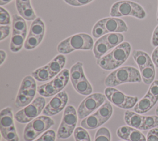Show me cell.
I'll list each match as a JSON object with an SVG mask.
<instances>
[{
    "mask_svg": "<svg viewBox=\"0 0 158 141\" xmlns=\"http://www.w3.org/2000/svg\"><path fill=\"white\" fill-rule=\"evenodd\" d=\"M74 89L80 95L88 96L93 92V87L85 75L76 84L73 85Z\"/></svg>",
    "mask_w": 158,
    "mask_h": 141,
    "instance_id": "obj_27",
    "label": "cell"
},
{
    "mask_svg": "<svg viewBox=\"0 0 158 141\" xmlns=\"http://www.w3.org/2000/svg\"><path fill=\"white\" fill-rule=\"evenodd\" d=\"M15 127L12 109L7 107L1 110L0 113V128L9 129Z\"/></svg>",
    "mask_w": 158,
    "mask_h": 141,
    "instance_id": "obj_18",
    "label": "cell"
},
{
    "mask_svg": "<svg viewBox=\"0 0 158 141\" xmlns=\"http://www.w3.org/2000/svg\"><path fill=\"white\" fill-rule=\"evenodd\" d=\"M37 92L41 96L44 97L52 96L58 93L51 81L38 86L37 87Z\"/></svg>",
    "mask_w": 158,
    "mask_h": 141,
    "instance_id": "obj_31",
    "label": "cell"
},
{
    "mask_svg": "<svg viewBox=\"0 0 158 141\" xmlns=\"http://www.w3.org/2000/svg\"><path fill=\"white\" fill-rule=\"evenodd\" d=\"M105 28L107 33L127 32L128 27L127 24L117 17H106L98 21Z\"/></svg>",
    "mask_w": 158,
    "mask_h": 141,
    "instance_id": "obj_11",
    "label": "cell"
},
{
    "mask_svg": "<svg viewBox=\"0 0 158 141\" xmlns=\"http://www.w3.org/2000/svg\"><path fill=\"white\" fill-rule=\"evenodd\" d=\"M106 96L101 93H94L86 96L80 104L77 109L79 119H83L98 109L105 101Z\"/></svg>",
    "mask_w": 158,
    "mask_h": 141,
    "instance_id": "obj_9",
    "label": "cell"
},
{
    "mask_svg": "<svg viewBox=\"0 0 158 141\" xmlns=\"http://www.w3.org/2000/svg\"><path fill=\"white\" fill-rule=\"evenodd\" d=\"M18 12L21 17H22L25 20H27L33 21L35 19L37 18L31 5L28 6L22 9L21 10L19 11Z\"/></svg>",
    "mask_w": 158,
    "mask_h": 141,
    "instance_id": "obj_36",
    "label": "cell"
},
{
    "mask_svg": "<svg viewBox=\"0 0 158 141\" xmlns=\"http://www.w3.org/2000/svg\"><path fill=\"white\" fill-rule=\"evenodd\" d=\"M151 44L153 47H157L158 46V24L155 27L151 39Z\"/></svg>",
    "mask_w": 158,
    "mask_h": 141,
    "instance_id": "obj_44",
    "label": "cell"
},
{
    "mask_svg": "<svg viewBox=\"0 0 158 141\" xmlns=\"http://www.w3.org/2000/svg\"><path fill=\"white\" fill-rule=\"evenodd\" d=\"M103 37L111 49L121 44L124 40V36L121 33H109L104 35Z\"/></svg>",
    "mask_w": 158,
    "mask_h": 141,
    "instance_id": "obj_30",
    "label": "cell"
},
{
    "mask_svg": "<svg viewBox=\"0 0 158 141\" xmlns=\"http://www.w3.org/2000/svg\"><path fill=\"white\" fill-rule=\"evenodd\" d=\"M111 48L103 36L96 40L94 44L93 51L94 57L98 59L101 58Z\"/></svg>",
    "mask_w": 158,
    "mask_h": 141,
    "instance_id": "obj_20",
    "label": "cell"
},
{
    "mask_svg": "<svg viewBox=\"0 0 158 141\" xmlns=\"http://www.w3.org/2000/svg\"><path fill=\"white\" fill-rule=\"evenodd\" d=\"M45 33V25L40 17L35 19L30 26L29 34L39 37H44Z\"/></svg>",
    "mask_w": 158,
    "mask_h": 141,
    "instance_id": "obj_29",
    "label": "cell"
},
{
    "mask_svg": "<svg viewBox=\"0 0 158 141\" xmlns=\"http://www.w3.org/2000/svg\"><path fill=\"white\" fill-rule=\"evenodd\" d=\"M6 57H7L6 53L4 50L1 49L0 50V65H2L3 64V62L5 61L6 59Z\"/></svg>",
    "mask_w": 158,
    "mask_h": 141,
    "instance_id": "obj_47",
    "label": "cell"
},
{
    "mask_svg": "<svg viewBox=\"0 0 158 141\" xmlns=\"http://www.w3.org/2000/svg\"><path fill=\"white\" fill-rule=\"evenodd\" d=\"M74 139L75 141H80L83 140L90 139V136L86 129L81 127L75 128L74 130Z\"/></svg>",
    "mask_w": 158,
    "mask_h": 141,
    "instance_id": "obj_37",
    "label": "cell"
},
{
    "mask_svg": "<svg viewBox=\"0 0 158 141\" xmlns=\"http://www.w3.org/2000/svg\"><path fill=\"white\" fill-rule=\"evenodd\" d=\"M10 27L9 25H1L0 26V31H1V37L0 41H2L5 38H6L10 33Z\"/></svg>",
    "mask_w": 158,
    "mask_h": 141,
    "instance_id": "obj_43",
    "label": "cell"
},
{
    "mask_svg": "<svg viewBox=\"0 0 158 141\" xmlns=\"http://www.w3.org/2000/svg\"><path fill=\"white\" fill-rule=\"evenodd\" d=\"M96 114L102 121L104 124L112 116L113 113L112 106L110 101H106L96 111Z\"/></svg>",
    "mask_w": 158,
    "mask_h": 141,
    "instance_id": "obj_28",
    "label": "cell"
},
{
    "mask_svg": "<svg viewBox=\"0 0 158 141\" xmlns=\"http://www.w3.org/2000/svg\"><path fill=\"white\" fill-rule=\"evenodd\" d=\"M27 34L12 33L10 42V49L12 52H19L24 46Z\"/></svg>",
    "mask_w": 158,
    "mask_h": 141,
    "instance_id": "obj_23",
    "label": "cell"
},
{
    "mask_svg": "<svg viewBox=\"0 0 158 141\" xmlns=\"http://www.w3.org/2000/svg\"><path fill=\"white\" fill-rule=\"evenodd\" d=\"M145 116H142L134 111H126L124 113V121L125 123L132 127L142 130V127Z\"/></svg>",
    "mask_w": 158,
    "mask_h": 141,
    "instance_id": "obj_14",
    "label": "cell"
},
{
    "mask_svg": "<svg viewBox=\"0 0 158 141\" xmlns=\"http://www.w3.org/2000/svg\"><path fill=\"white\" fill-rule=\"evenodd\" d=\"M69 79L70 71L67 69H64L51 80L57 93H59L65 88L69 82Z\"/></svg>",
    "mask_w": 158,
    "mask_h": 141,
    "instance_id": "obj_16",
    "label": "cell"
},
{
    "mask_svg": "<svg viewBox=\"0 0 158 141\" xmlns=\"http://www.w3.org/2000/svg\"><path fill=\"white\" fill-rule=\"evenodd\" d=\"M66 63V58L62 54L57 55L49 63L47 64L50 71L53 76L56 77L59 72H60Z\"/></svg>",
    "mask_w": 158,
    "mask_h": 141,
    "instance_id": "obj_17",
    "label": "cell"
},
{
    "mask_svg": "<svg viewBox=\"0 0 158 141\" xmlns=\"http://www.w3.org/2000/svg\"><path fill=\"white\" fill-rule=\"evenodd\" d=\"M110 132L106 127H101L96 132L94 141H110Z\"/></svg>",
    "mask_w": 158,
    "mask_h": 141,
    "instance_id": "obj_35",
    "label": "cell"
},
{
    "mask_svg": "<svg viewBox=\"0 0 158 141\" xmlns=\"http://www.w3.org/2000/svg\"><path fill=\"white\" fill-rule=\"evenodd\" d=\"M54 124V121L53 119H52L49 116L45 115L38 116L27 124L28 126L35 130L38 135L49 130Z\"/></svg>",
    "mask_w": 158,
    "mask_h": 141,
    "instance_id": "obj_13",
    "label": "cell"
},
{
    "mask_svg": "<svg viewBox=\"0 0 158 141\" xmlns=\"http://www.w3.org/2000/svg\"><path fill=\"white\" fill-rule=\"evenodd\" d=\"M156 19H157V21L158 22V7H157V18H156Z\"/></svg>",
    "mask_w": 158,
    "mask_h": 141,
    "instance_id": "obj_51",
    "label": "cell"
},
{
    "mask_svg": "<svg viewBox=\"0 0 158 141\" xmlns=\"http://www.w3.org/2000/svg\"><path fill=\"white\" fill-rule=\"evenodd\" d=\"M33 141H43L42 139H41V138L40 137V138H38V139H36V140H33Z\"/></svg>",
    "mask_w": 158,
    "mask_h": 141,
    "instance_id": "obj_50",
    "label": "cell"
},
{
    "mask_svg": "<svg viewBox=\"0 0 158 141\" xmlns=\"http://www.w3.org/2000/svg\"><path fill=\"white\" fill-rule=\"evenodd\" d=\"M147 93H148L156 102L158 101V80H154L152 82Z\"/></svg>",
    "mask_w": 158,
    "mask_h": 141,
    "instance_id": "obj_40",
    "label": "cell"
},
{
    "mask_svg": "<svg viewBox=\"0 0 158 141\" xmlns=\"http://www.w3.org/2000/svg\"><path fill=\"white\" fill-rule=\"evenodd\" d=\"M117 136L126 141H146L144 135L138 129L128 126H121L117 130Z\"/></svg>",
    "mask_w": 158,
    "mask_h": 141,
    "instance_id": "obj_12",
    "label": "cell"
},
{
    "mask_svg": "<svg viewBox=\"0 0 158 141\" xmlns=\"http://www.w3.org/2000/svg\"><path fill=\"white\" fill-rule=\"evenodd\" d=\"M93 46V38L87 33H80L72 35L60 41L57 45V49L59 53L67 54L75 50H90Z\"/></svg>",
    "mask_w": 158,
    "mask_h": 141,
    "instance_id": "obj_3",
    "label": "cell"
},
{
    "mask_svg": "<svg viewBox=\"0 0 158 141\" xmlns=\"http://www.w3.org/2000/svg\"><path fill=\"white\" fill-rule=\"evenodd\" d=\"M10 16L6 9L2 6L0 7V24L1 25H7L10 24Z\"/></svg>",
    "mask_w": 158,
    "mask_h": 141,
    "instance_id": "obj_39",
    "label": "cell"
},
{
    "mask_svg": "<svg viewBox=\"0 0 158 141\" xmlns=\"http://www.w3.org/2000/svg\"><path fill=\"white\" fill-rule=\"evenodd\" d=\"M31 5L30 0H15V6L17 11Z\"/></svg>",
    "mask_w": 158,
    "mask_h": 141,
    "instance_id": "obj_45",
    "label": "cell"
},
{
    "mask_svg": "<svg viewBox=\"0 0 158 141\" xmlns=\"http://www.w3.org/2000/svg\"><path fill=\"white\" fill-rule=\"evenodd\" d=\"M80 141H91V139H87V140H80Z\"/></svg>",
    "mask_w": 158,
    "mask_h": 141,
    "instance_id": "obj_52",
    "label": "cell"
},
{
    "mask_svg": "<svg viewBox=\"0 0 158 141\" xmlns=\"http://www.w3.org/2000/svg\"><path fill=\"white\" fill-rule=\"evenodd\" d=\"M81 126L88 130H92L104 124V122L95 112L94 113L83 118L81 121Z\"/></svg>",
    "mask_w": 158,
    "mask_h": 141,
    "instance_id": "obj_19",
    "label": "cell"
},
{
    "mask_svg": "<svg viewBox=\"0 0 158 141\" xmlns=\"http://www.w3.org/2000/svg\"><path fill=\"white\" fill-rule=\"evenodd\" d=\"M31 76L38 82H46L54 78L47 64L33 71Z\"/></svg>",
    "mask_w": 158,
    "mask_h": 141,
    "instance_id": "obj_25",
    "label": "cell"
},
{
    "mask_svg": "<svg viewBox=\"0 0 158 141\" xmlns=\"http://www.w3.org/2000/svg\"><path fill=\"white\" fill-rule=\"evenodd\" d=\"M158 126V116H145L142 130H150Z\"/></svg>",
    "mask_w": 158,
    "mask_h": 141,
    "instance_id": "obj_34",
    "label": "cell"
},
{
    "mask_svg": "<svg viewBox=\"0 0 158 141\" xmlns=\"http://www.w3.org/2000/svg\"><path fill=\"white\" fill-rule=\"evenodd\" d=\"M142 81L140 72L132 66L118 67L110 72L105 79L107 87H114L126 83H139Z\"/></svg>",
    "mask_w": 158,
    "mask_h": 141,
    "instance_id": "obj_2",
    "label": "cell"
},
{
    "mask_svg": "<svg viewBox=\"0 0 158 141\" xmlns=\"http://www.w3.org/2000/svg\"><path fill=\"white\" fill-rule=\"evenodd\" d=\"M78 120L77 111L72 105L65 108L61 122L57 132V138L65 139L71 136L75 130Z\"/></svg>",
    "mask_w": 158,
    "mask_h": 141,
    "instance_id": "obj_6",
    "label": "cell"
},
{
    "mask_svg": "<svg viewBox=\"0 0 158 141\" xmlns=\"http://www.w3.org/2000/svg\"><path fill=\"white\" fill-rule=\"evenodd\" d=\"M132 56L139 70L152 62L149 55L147 53L141 50H133Z\"/></svg>",
    "mask_w": 158,
    "mask_h": 141,
    "instance_id": "obj_21",
    "label": "cell"
},
{
    "mask_svg": "<svg viewBox=\"0 0 158 141\" xmlns=\"http://www.w3.org/2000/svg\"><path fill=\"white\" fill-rule=\"evenodd\" d=\"M156 103L157 102L148 93H146V95L136 103L133 108L134 111L140 114H144L151 110Z\"/></svg>",
    "mask_w": 158,
    "mask_h": 141,
    "instance_id": "obj_15",
    "label": "cell"
},
{
    "mask_svg": "<svg viewBox=\"0 0 158 141\" xmlns=\"http://www.w3.org/2000/svg\"><path fill=\"white\" fill-rule=\"evenodd\" d=\"M156 114L157 116H158V105L157 106V107H156Z\"/></svg>",
    "mask_w": 158,
    "mask_h": 141,
    "instance_id": "obj_49",
    "label": "cell"
},
{
    "mask_svg": "<svg viewBox=\"0 0 158 141\" xmlns=\"http://www.w3.org/2000/svg\"><path fill=\"white\" fill-rule=\"evenodd\" d=\"M104 95L109 101L122 109L134 108L138 101L137 96L127 95L114 87H107L104 90Z\"/></svg>",
    "mask_w": 158,
    "mask_h": 141,
    "instance_id": "obj_8",
    "label": "cell"
},
{
    "mask_svg": "<svg viewBox=\"0 0 158 141\" xmlns=\"http://www.w3.org/2000/svg\"><path fill=\"white\" fill-rule=\"evenodd\" d=\"M142 81L146 85L151 84L156 77L155 65L151 62L146 67L139 70Z\"/></svg>",
    "mask_w": 158,
    "mask_h": 141,
    "instance_id": "obj_22",
    "label": "cell"
},
{
    "mask_svg": "<svg viewBox=\"0 0 158 141\" xmlns=\"http://www.w3.org/2000/svg\"><path fill=\"white\" fill-rule=\"evenodd\" d=\"M91 33L92 35L96 38H99L107 33L105 28L98 21L93 26Z\"/></svg>",
    "mask_w": 158,
    "mask_h": 141,
    "instance_id": "obj_38",
    "label": "cell"
},
{
    "mask_svg": "<svg viewBox=\"0 0 158 141\" xmlns=\"http://www.w3.org/2000/svg\"><path fill=\"white\" fill-rule=\"evenodd\" d=\"M109 14L112 17L131 16L138 19H144L147 15L145 10L139 4L129 0L119 1L113 4Z\"/></svg>",
    "mask_w": 158,
    "mask_h": 141,
    "instance_id": "obj_4",
    "label": "cell"
},
{
    "mask_svg": "<svg viewBox=\"0 0 158 141\" xmlns=\"http://www.w3.org/2000/svg\"><path fill=\"white\" fill-rule=\"evenodd\" d=\"M46 104L44 98L38 96L28 105L18 111L15 114V119L20 123L25 124L37 118L43 112Z\"/></svg>",
    "mask_w": 158,
    "mask_h": 141,
    "instance_id": "obj_7",
    "label": "cell"
},
{
    "mask_svg": "<svg viewBox=\"0 0 158 141\" xmlns=\"http://www.w3.org/2000/svg\"><path fill=\"white\" fill-rule=\"evenodd\" d=\"M68 102V95L65 91L57 93L45 106L42 113L47 116H54L62 111Z\"/></svg>",
    "mask_w": 158,
    "mask_h": 141,
    "instance_id": "obj_10",
    "label": "cell"
},
{
    "mask_svg": "<svg viewBox=\"0 0 158 141\" xmlns=\"http://www.w3.org/2000/svg\"><path fill=\"white\" fill-rule=\"evenodd\" d=\"M85 75L83 63L81 62L78 61L71 67L70 70V79L72 85L76 84Z\"/></svg>",
    "mask_w": 158,
    "mask_h": 141,
    "instance_id": "obj_24",
    "label": "cell"
},
{
    "mask_svg": "<svg viewBox=\"0 0 158 141\" xmlns=\"http://www.w3.org/2000/svg\"><path fill=\"white\" fill-rule=\"evenodd\" d=\"M146 141H158V128L149 130L146 135Z\"/></svg>",
    "mask_w": 158,
    "mask_h": 141,
    "instance_id": "obj_42",
    "label": "cell"
},
{
    "mask_svg": "<svg viewBox=\"0 0 158 141\" xmlns=\"http://www.w3.org/2000/svg\"><path fill=\"white\" fill-rule=\"evenodd\" d=\"M131 50V45L127 41H123L110 53L97 59L96 63L101 69L106 70L117 69L128 59Z\"/></svg>",
    "mask_w": 158,
    "mask_h": 141,
    "instance_id": "obj_1",
    "label": "cell"
},
{
    "mask_svg": "<svg viewBox=\"0 0 158 141\" xmlns=\"http://www.w3.org/2000/svg\"><path fill=\"white\" fill-rule=\"evenodd\" d=\"M12 33H27V25L25 19L17 14L12 15Z\"/></svg>",
    "mask_w": 158,
    "mask_h": 141,
    "instance_id": "obj_26",
    "label": "cell"
},
{
    "mask_svg": "<svg viewBox=\"0 0 158 141\" xmlns=\"http://www.w3.org/2000/svg\"><path fill=\"white\" fill-rule=\"evenodd\" d=\"M67 4L75 7H79L86 5L93 0H64Z\"/></svg>",
    "mask_w": 158,
    "mask_h": 141,
    "instance_id": "obj_41",
    "label": "cell"
},
{
    "mask_svg": "<svg viewBox=\"0 0 158 141\" xmlns=\"http://www.w3.org/2000/svg\"><path fill=\"white\" fill-rule=\"evenodd\" d=\"M43 39V37L36 36L28 33L24 43V48L27 50L33 49L36 48L41 43Z\"/></svg>",
    "mask_w": 158,
    "mask_h": 141,
    "instance_id": "obj_32",
    "label": "cell"
},
{
    "mask_svg": "<svg viewBox=\"0 0 158 141\" xmlns=\"http://www.w3.org/2000/svg\"><path fill=\"white\" fill-rule=\"evenodd\" d=\"M12 0H0V5L2 6H4V5H6L8 3H9L10 2H11Z\"/></svg>",
    "mask_w": 158,
    "mask_h": 141,
    "instance_id": "obj_48",
    "label": "cell"
},
{
    "mask_svg": "<svg viewBox=\"0 0 158 141\" xmlns=\"http://www.w3.org/2000/svg\"><path fill=\"white\" fill-rule=\"evenodd\" d=\"M2 137L6 141H19V137L15 127L9 129L0 128Z\"/></svg>",
    "mask_w": 158,
    "mask_h": 141,
    "instance_id": "obj_33",
    "label": "cell"
},
{
    "mask_svg": "<svg viewBox=\"0 0 158 141\" xmlns=\"http://www.w3.org/2000/svg\"><path fill=\"white\" fill-rule=\"evenodd\" d=\"M151 59L155 66L158 68V46L153 50L151 54Z\"/></svg>",
    "mask_w": 158,
    "mask_h": 141,
    "instance_id": "obj_46",
    "label": "cell"
},
{
    "mask_svg": "<svg viewBox=\"0 0 158 141\" xmlns=\"http://www.w3.org/2000/svg\"><path fill=\"white\" fill-rule=\"evenodd\" d=\"M36 91V83L33 77L31 75L25 77L21 82L15 99L16 106L25 107L31 103L34 100Z\"/></svg>",
    "mask_w": 158,
    "mask_h": 141,
    "instance_id": "obj_5",
    "label": "cell"
}]
</instances>
